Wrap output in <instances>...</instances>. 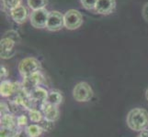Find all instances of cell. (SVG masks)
I'll return each mask as SVG.
<instances>
[{
  "label": "cell",
  "instance_id": "cell-1",
  "mask_svg": "<svg viewBox=\"0 0 148 137\" xmlns=\"http://www.w3.org/2000/svg\"><path fill=\"white\" fill-rule=\"evenodd\" d=\"M126 124L130 130L140 133L148 128V111L136 107L132 109L126 117Z\"/></svg>",
  "mask_w": 148,
  "mask_h": 137
},
{
  "label": "cell",
  "instance_id": "cell-2",
  "mask_svg": "<svg viewBox=\"0 0 148 137\" xmlns=\"http://www.w3.org/2000/svg\"><path fill=\"white\" fill-rule=\"evenodd\" d=\"M40 70H42V63L38 59L34 57L25 58L20 60L18 65V73L22 77V79L40 72Z\"/></svg>",
  "mask_w": 148,
  "mask_h": 137
},
{
  "label": "cell",
  "instance_id": "cell-3",
  "mask_svg": "<svg viewBox=\"0 0 148 137\" xmlns=\"http://www.w3.org/2000/svg\"><path fill=\"white\" fill-rule=\"evenodd\" d=\"M73 98L77 103H88L94 96V90L89 83L86 82H80L76 83L72 90Z\"/></svg>",
  "mask_w": 148,
  "mask_h": 137
},
{
  "label": "cell",
  "instance_id": "cell-4",
  "mask_svg": "<svg viewBox=\"0 0 148 137\" xmlns=\"http://www.w3.org/2000/svg\"><path fill=\"white\" fill-rule=\"evenodd\" d=\"M64 28L69 30H75L83 24V16L78 10L69 9L64 15Z\"/></svg>",
  "mask_w": 148,
  "mask_h": 137
},
{
  "label": "cell",
  "instance_id": "cell-5",
  "mask_svg": "<svg viewBox=\"0 0 148 137\" xmlns=\"http://www.w3.org/2000/svg\"><path fill=\"white\" fill-rule=\"evenodd\" d=\"M17 43L13 39L3 36L0 40V57L2 59H9L13 58L17 53Z\"/></svg>",
  "mask_w": 148,
  "mask_h": 137
},
{
  "label": "cell",
  "instance_id": "cell-6",
  "mask_svg": "<svg viewBox=\"0 0 148 137\" xmlns=\"http://www.w3.org/2000/svg\"><path fill=\"white\" fill-rule=\"evenodd\" d=\"M49 13L50 12L46 8L34 10V11H32V14H30V17H29L32 26L35 28H46Z\"/></svg>",
  "mask_w": 148,
  "mask_h": 137
},
{
  "label": "cell",
  "instance_id": "cell-7",
  "mask_svg": "<svg viewBox=\"0 0 148 137\" xmlns=\"http://www.w3.org/2000/svg\"><path fill=\"white\" fill-rule=\"evenodd\" d=\"M21 88L22 85L18 82H11L9 80H1V83H0V95H1L2 98L5 99L14 97Z\"/></svg>",
  "mask_w": 148,
  "mask_h": 137
},
{
  "label": "cell",
  "instance_id": "cell-8",
  "mask_svg": "<svg viewBox=\"0 0 148 137\" xmlns=\"http://www.w3.org/2000/svg\"><path fill=\"white\" fill-rule=\"evenodd\" d=\"M64 27V15L57 11L53 10L49 13V17L47 20L46 28L49 31H58Z\"/></svg>",
  "mask_w": 148,
  "mask_h": 137
},
{
  "label": "cell",
  "instance_id": "cell-9",
  "mask_svg": "<svg viewBox=\"0 0 148 137\" xmlns=\"http://www.w3.org/2000/svg\"><path fill=\"white\" fill-rule=\"evenodd\" d=\"M45 80V77L42 72H38L32 75L29 76L27 78H24L22 80V88L26 90L28 92H29L32 89L42 86Z\"/></svg>",
  "mask_w": 148,
  "mask_h": 137
},
{
  "label": "cell",
  "instance_id": "cell-10",
  "mask_svg": "<svg viewBox=\"0 0 148 137\" xmlns=\"http://www.w3.org/2000/svg\"><path fill=\"white\" fill-rule=\"evenodd\" d=\"M39 108L42 111L44 120L51 121V123H55L59 119L60 111L58 106L52 105L45 101V103H42V104L39 105Z\"/></svg>",
  "mask_w": 148,
  "mask_h": 137
},
{
  "label": "cell",
  "instance_id": "cell-11",
  "mask_svg": "<svg viewBox=\"0 0 148 137\" xmlns=\"http://www.w3.org/2000/svg\"><path fill=\"white\" fill-rule=\"evenodd\" d=\"M29 93L30 98L33 101V103L39 107L40 104H42V103L46 101L48 94H49V90L42 85V86H38V87L32 89Z\"/></svg>",
  "mask_w": 148,
  "mask_h": 137
},
{
  "label": "cell",
  "instance_id": "cell-12",
  "mask_svg": "<svg viewBox=\"0 0 148 137\" xmlns=\"http://www.w3.org/2000/svg\"><path fill=\"white\" fill-rule=\"evenodd\" d=\"M116 8V0H98L96 12L100 15H110Z\"/></svg>",
  "mask_w": 148,
  "mask_h": 137
},
{
  "label": "cell",
  "instance_id": "cell-13",
  "mask_svg": "<svg viewBox=\"0 0 148 137\" xmlns=\"http://www.w3.org/2000/svg\"><path fill=\"white\" fill-rule=\"evenodd\" d=\"M28 10L23 6H19L16 8L10 10V16L17 24H23L27 21Z\"/></svg>",
  "mask_w": 148,
  "mask_h": 137
},
{
  "label": "cell",
  "instance_id": "cell-14",
  "mask_svg": "<svg viewBox=\"0 0 148 137\" xmlns=\"http://www.w3.org/2000/svg\"><path fill=\"white\" fill-rule=\"evenodd\" d=\"M17 114L12 113L2 115L0 118V128L18 129L17 124Z\"/></svg>",
  "mask_w": 148,
  "mask_h": 137
},
{
  "label": "cell",
  "instance_id": "cell-15",
  "mask_svg": "<svg viewBox=\"0 0 148 137\" xmlns=\"http://www.w3.org/2000/svg\"><path fill=\"white\" fill-rule=\"evenodd\" d=\"M63 100H64V97L61 91L57 90H50L46 103L52 105H54V106H59L63 103Z\"/></svg>",
  "mask_w": 148,
  "mask_h": 137
},
{
  "label": "cell",
  "instance_id": "cell-16",
  "mask_svg": "<svg viewBox=\"0 0 148 137\" xmlns=\"http://www.w3.org/2000/svg\"><path fill=\"white\" fill-rule=\"evenodd\" d=\"M29 121L33 124H40L44 120V116L42 110L39 107H35L27 111Z\"/></svg>",
  "mask_w": 148,
  "mask_h": 137
},
{
  "label": "cell",
  "instance_id": "cell-17",
  "mask_svg": "<svg viewBox=\"0 0 148 137\" xmlns=\"http://www.w3.org/2000/svg\"><path fill=\"white\" fill-rule=\"evenodd\" d=\"M25 130L29 137H40L44 133V130L40 124H29Z\"/></svg>",
  "mask_w": 148,
  "mask_h": 137
},
{
  "label": "cell",
  "instance_id": "cell-18",
  "mask_svg": "<svg viewBox=\"0 0 148 137\" xmlns=\"http://www.w3.org/2000/svg\"><path fill=\"white\" fill-rule=\"evenodd\" d=\"M27 3L29 8L34 11V10L43 9L46 7L48 0H27Z\"/></svg>",
  "mask_w": 148,
  "mask_h": 137
},
{
  "label": "cell",
  "instance_id": "cell-19",
  "mask_svg": "<svg viewBox=\"0 0 148 137\" xmlns=\"http://www.w3.org/2000/svg\"><path fill=\"white\" fill-rule=\"evenodd\" d=\"M29 119L28 114L26 115L25 113H20L17 116V124L18 128H26L29 124Z\"/></svg>",
  "mask_w": 148,
  "mask_h": 137
},
{
  "label": "cell",
  "instance_id": "cell-20",
  "mask_svg": "<svg viewBox=\"0 0 148 137\" xmlns=\"http://www.w3.org/2000/svg\"><path fill=\"white\" fill-rule=\"evenodd\" d=\"M3 6L8 10H12L19 6H21L22 0H1Z\"/></svg>",
  "mask_w": 148,
  "mask_h": 137
},
{
  "label": "cell",
  "instance_id": "cell-21",
  "mask_svg": "<svg viewBox=\"0 0 148 137\" xmlns=\"http://www.w3.org/2000/svg\"><path fill=\"white\" fill-rule=\"evenodd\" d=\"M18 129L0 128V137H15Z\"/></svg>",
  "mask_w": 148,
  "mask_h": 137
},
{
  "label": "cell",
  "instance_id": "cell-22",
  "mask_svg": "<svg viewBox=\"0 0 148 137\" xmlns=\"http://www.w3.org/2000/svg\"><path fill=\"white\" fill-rule=\"evenodd\" d=\"M4 36L5 37H8L9 38H11L13 39L15 42H16L17 44L20 42V40H21V38H20V36H19V34L16 31V30H8V31H7L6 33L4 34Z\"/></svg>",
  "mask_w": 148,
  "mask_h": 137
},
{
  "label": "cell",
  "instance_id": "cell-23",
  "mask_svg": "<svg viewBox=\"0 0 148 137\" xmlns=\"http://www.w3.org/2000/svg\"><path fill=\"white\" fill-rule=\"evenodd\" d=\"M80 2L84 8L88 10H92L96 8V5L98 0H80Z\"/></svg>",
  "mask_w": 148,
  "mask_h": 137
},
{
  "label": "cell",
  "instance_id": "cell-24",
  "mask_svg": "<svg viewBox=\"0 0 148 137\" xmlns=\"http://www.w3.org/2000/svg\"><path fill=\"white\" fill-rule=\"evenodd\" d=\"M0 108H1V116L11 113L9 104H8V103H6V101H1V103H0Z\"/></svg>",
  "mask_w": 148,
  "mask_h": 137
},
{
  "label": "cell",
  "instance_id": "cell-25",
  "mask_svg": "<svg viewBox=\"0 0 148 137\" xmlns=\"http://www.w3.org/2000/svg\"><path fill=\"white\" fill-rule=\"evenodd\" d=\"M40 124L42 125L44 132H50L53 127V123H51V121H48L46 120H43Z\"/></svg>",
  "mask_w": 148,
  "mask_h": 137
},
{
  "label": "cell",
  "instance_id": "cell-26",
  "mask_svg": "<svg viewBox=\"0 0 148 137\" xmlns=\"http://www.w3.org/2000/svg\"><path fill=\"white\" fill-rule=\"evenodd\" d=\"M8 69L4 65H1V67H0V78H1V80H8Z\"/></svg>",
  "mask_w": 148,
  "mask_h": 137
},
{
  "label": "cell",
  "instance_id": "cell-27",
  "mask_svg": "<svg viewBox=\"0 0 148 137\" xmlns=\"http://www.w3.org/2000/svg\"><path fill=\"white\" fill-rule=\"evenodd\" d=\"M142 15L143 17H144L145 20L146 22H148V2L145 4L144 7H143V10H142Z\"/></svg>",
  "mask_w": 148,
  "mask_h": 137
},
{
  "label": "cell",
  "instance_id": "cell-28",
  "mask_svg": "<svg viewBox=\"0 0 148 137\" xmlns=\"http://www.w3.org/2000/svg\"><path fill=\"white\" fill-rule=\"evenodd\" d=\"M15 137H29V136L27 134V132H26V130H25V128H18V133H17V134Z\"/></svg>",
  "mask_w": 148,
  "mask_h": 137
},
{
  "label": "cell",
  "instance_id": "cell-29",
  "mask_svg": "<svg viewBox=\"0 0 148 137\" xmlns=\"http://www.w3.org/2000/svg\"><path fill=\"white\" fill-rule=\"evenodd\" d=\"M136 137H148V130L142 131L140 133H138Z\"/></svg>",
  "mask_w": 148,
  "mask_h": 137
},
{
  "label": "cell",
  "instance_id": "cell-30",
  "mask_svg": "<svg viewBox=\"0 0 148 137\" xmlns=\"http://www.w3.org/2000/svg\"><path fill=\"white\" fill-rule=\"evenodd\" d=\"M145 99H146V101H148V88L145 90Z\"/></svg>",
  "mask_w": 148,
  "mask_h": 137
}]
</instances>
